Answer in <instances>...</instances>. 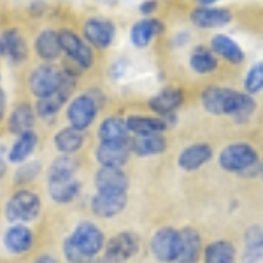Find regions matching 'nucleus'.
<instances>
[{"label": "nucleus", "mask_w": 263, "mask_h": 263, "mask_svg": "<svg viewBox=\"0 0 263 263\" xmlns=\"http://www.w3.org/2000/svg\"><path fill=\"white\" fill-rule=\"evenodd\" d=\"M0 57L11 63H21L28 57V46L18 28H7L0 33Z\"/></svg>", "instance_id": "dca6fc26"}, {"label": "nucleus", "mask_w": 263, "mask_h": 263, "mask_svg": "<svg viewBox=\"0 0 263 263\" xmlns=\"http://www.w3.org/2000/svg\"><path fill=\"white\" fill-rule=\"evenodd\" d=\"M156 7H158L156 0H144L141 6H139V11H141L142 14H151V12L156 11Z\"/></svg>", "instance_id": "ea45409f"}, {"label": "nucleus", "mask_w": 263, "mask_h": 263, "mask_svg": "<svg viewBox=\"0 0 263 263\" xmlns=\"http://www.w3.org/2000/svg\"><path fill=\"white\" fill-rule=\"evenodd\" d=\"M42 214V200L41 195L35 190L28 188H16L9 197H7L6 203H4V218L6 221L12 223H33L39 219Z\"/></svg>", "instance_id": "f03ea898"}, {"label": "nucleus", "mask_w": 263, "mask_h": 263, "mask_svg": "<svg viewBox=\"0 0 263 263\" xmlns=\"http://www.w3.org/2000/svg\"><path fill=\"white\" fill-rule=\"evenodd\" d=\"M67 78L60 67L53 63H42V65H37L28 76V88L32 95L39 100L57 93Z\"/></svg>", "instance_id": "39448f33"}, {"label": "nucleus", "mask_w": 263, "mask_h": 263, "mask_svg": "<svg viewBox=\"0 0 263 263\" xmlns=\"http://www.w3.org/2000/svg\"><path fill=\"white\" fill-rule=\"evenodd\" d=\"M6 107H7V99H6V93L0 88V123H2L4 116H6Z\"/></svg>", "instance_id": "79ce46f5"}, {"label": "nucleus", "mask_w": 263, "mask_h": 263, "mask_svg": "<svg viewBox=\"0 0 263 263\" xmlns=\"http://www.w3.org/2000/svg\"><path fill=\"white\" fill-rule=\"evenodd\" d=\"M260 176H261V179H263V162L260 163Z\"/></svg>", "instance_id": "a18cd8bd"}, {"label": "nucleus", "mask_w": 263, "mask_h": 263, "mask_svg": "<svg viewBox=\"0 0 263 263\" xmlns=\"http://www.w3.org/2000/svg\"><path fill=\"white\" fill-rule=\"evenodd\" d=\"M179 235H181V249H179V258H177L176 263H197L203 253L200 233L192 227H184L179 230Z\"/></svg>", "instance_id": "4be33fe9"}, {"label": "nucleus", "mask_w": 263, "mask_h": 263, "mask_svg": "<svg viewBox=\"0 0 263 263\" xmlns=\"http://www.w3.org/2000/svg\"><path fill=\"white\" fill-rule=\"evenodd\" d=\"M67 240L83 254L84 260H91V258L99 256L104 251L105 242H107L102 228L97 223L88 221V219H83L76 224Z\"/></svg>", "instance_id": "7ed1b4c3"}, {"label": "nucleus", "mask_w": 263, "mask_h": 263, "mask_svg": "<svg viewBox=\"0 0 263 263\" xmlns=\"http://www.w3.org/2000/svg\"><path fill=\"white\" fill-rule=\"evenodd\" d=\"M130 149L139 158H151L158 156L167 149V141L163 134H149V135H135L130 141Z\"/></svg>", "instance_id": "5701e85b"}, {"label": "nucleus", "mask_w": 263, "mask_h": 263, "mask_svg": "<svg viewBox=\"0 0 263 263\" xmlns=\"http://www.w3.org/2000/svg\"><path fill=\"white\" fill-rule=\"evenodd\" d=\"M128 184V176L123 172V168L100 167L93 176V186L97 193H126Z\"/></svg>", "instance_id": "ddd939ff"}, {"label": "nucleus", "mask_w": 263, "mask_h": 263, "mask_svg": "<svg viewBox=\"0 0 263 263\" xmlns=\"http://www.w3.org/2000/svg\"><path fill=\"white\" fill-rule=\"evenodd\" d=\"M99 114V102L90 93H81L74 97L70 104L67 105V121L69 126H74L78 130H86L95 123Z\"/></svg>", "instance_id": "0eeeda50"}, {"label": "nucleus", "mask_w": 263, "mask_h": 263, "mask_svg": "<svg viewBox=\"0 0 263 263\" xmlns=\"http://www.w3.org/2000/svg\"><path fill=\"white\" fill-rule=\"evenodd\" d=\"M244 88L246 93H249V95H254V93L263 90V60L254 63L248 74H246Z\"/></svg>", "instance_id": "f704fd0d"}, {"label": "nucleus", "mask_w": 263, "mask_h": 263, "mask_svg": "<svg viewBox=\"0 0 263 263\" xmlns=\"http://www.w3.org/2000/svg\"><path fill=\"white\" fill-rule=\"evenodd\" d=\"M242 263H263V249H244Z\"/></svg>", "instance_id": "4c0bfd02"}, {"label": "nucleus", "mask_w": 263, "mask_h": 263, "mask_svg": "<svg viewBox=\"0 0 263 263\" xmlns=\"http://www.w3.org/2000/svg\"><path fill=\"white\" fill-rule=\"evenodd\" d=\"M84 263H109V261L105 260L104 256H102V258L97 256V258H91V260H88V261H84Z\"/></svg>", "instance_id": "37998d69"}, {"label": "nucleus", "mask_w": 263, "mask_h": 263, "mask_svg": "<svg viewBox=\"0 0 263 263\" xmlns=\"http://www.w3.org/2000/svg\"><path fill=\"white\" fill-rule=\"evenodd\" d=\"M79 171V162L74 156L60 155L58 158H54L53 162L46 168V182L53 184V182H62L69 181L72 177H76V174Z\"/></svg>", "instance_id": "393cba45"}, {"label": "nucleus", "mask_w": 263, "mask_h": 263, "mask_svg": "<svg viewBox=\"0 0 263 263\" xmlns=\"http://www.w3.org/2000/svg\"><path fill=\"white\" fill-rule=\"evenodd\" d=\"M7 149L2 142H0V181L7 176V171H9V160H7Z\"/></svg>", "instance_id": "58836bf2"}, {"label": "nucleus", "mask_w": 263, "mask_h": 263, "mask_svg": "<svg viewBox=\"0 0 263 263\" xmlns=\"http://www.w3.org/2000/svg\"><path fill=\"white\" fill-rule=\"evenodd\" d=\"M130 142H99L95 147V160L100 167L123 168L130 160Z\"/></svg>", "instance_id": "f8f14e48"}, {"label": "nucleus", "mask_w": 263, "mask_h": 263, "mask_svg": "<svg viewBox=\"0 0 263 263\" xmlns=\"http://www.w3.org/2000/svg\"><path fill=\"white\" fill-rule=\"evenodd\" d=\"M42 171V163L41 162H25L18 165L14 172V186L16 188H25L30 182H33L39 177V174Z\"/></svg>", "instance_id": "72a5a7b5"}, {"label": "nucleus", "mask_w": 263, "mask_h": 263, "mask_svg": "<svg viewBox=\"0 0 263 263\" xmlns=\"http://www.w3.org/2000/svg\"><path fill=\"white\" fill-rule=\"evenodd\" d=\"M126 207V193H95L90 200V209L97 218L109 219L121 214Z\"/></svg>", "instance_id": "f3484780"}, {"label": "nucleus", "mask_w": 263, "mask_h": 263, "mask_svg": "<svg viewBox=\"0 0 263 263\" xmlns=\"http://www.w3.org/2000/svg\"><path fill=\"white\" fill-rule=\"evenodd\" d=\"M141 249L139 237L134 232H120L112 235L111 239L105 242L104 248V258L109 263H125L132 260Z\"/></svg>", "instance_id": "1a4fd4ad"}, {"label": "nucleus", "mask_w": 263, "mask_h": 263, "mask_svg": "<svg viewBox=\"0 0 263 263\" xmlns=\"http://www.w3.org/2000/svg\"><path fill=\"white\" fill-rule=\"evenodd\" d=\"M244 249H263V227H251L246 230Z\"/></svg>", "instance_id": "c9c22d12"}, {"label": "nucleus", "mask_w": 263, "mask_h": 263, "mask_svg": "<svg viewBox=\"0 0 263 263\" xmlns=\"http://www.w3.org/2000/svg\"><path fill=\"white\" fill-rule=\"evenodd\" d=\"M218 162L223 171L233 174H249L253 168H260L256 149L246 142H233L223 147Z\"/></svg>", "instance_id": "20e7f679"}, {"label": "nucleus", "mask_w": 263, "mask_h": 263, "mask_svg": "<svg viewBox=\"0 0 263 263\" xmlns=\"http://www.w3.org/2000/svg\"><path fill=\"white\" fill-rule=\"evenodd\" d=\"M203 263H235V246L228 240H214L203 249Z\"/></svg>", "instance_id": "2f4dec72"}, {"label": "nucleus", "mask_w": 263, "mask_h": 263, "mask_svg": "<svg viewBox=\"0 0 263 263\" xmlns=\"http://www.w3.org/2000/svg\"><path fill=\"white\" fill-rule=\"evenodd\" d=\"M83 33H84V39L90 42L91 46H95L99 49H105L112 44L114 35H116V27L109 20L90 18L84 21Z\"/></svg>", "instance_id": "4468645a"}, {"label": "nucleus", "mask_w": 263, "mask_h": 263, "mask_svg": "<svg viewBox=\"0 0 263 263\" xmlns=\"http://www.w3.org/2000/svg\"><path fill=\"white\" fill-rule=\"evenodd\" d=\"M184 102V93L179 88H165L155 97L149 99V107L153 112H156L160 118H163L168 125V120H174V114Z\"/></svg>", "instance_id": "2eb2a0df"}, {"label": "nucleus", "mask_w": 263, "mask_h": 263, "mask_svg": "<svg viewBox=\"0 0 263 263\" xmlns=\"http://www.w3.org/2000/svg\"><path fill=\"white\" fill-rule=\"evenodd\" d=\"M33 263H58V260L51 253H41L39 256L33 260Z\"/></svg>", "instance_id": "a19ab883"}, {"label": "nucleus", "mask_w": 263, "mask_h": 263, "mask_svg": "<svg viewBox=\"0 0 263 263\" xmlns=\"http://www.w3.org/2000/svg\"><path fill=\"white\" fill-rule=\"evenodd\" d=\"M128 125L126 120L120 116H109L100 123L99 130H97V137L99 142H130L128 139Z\"/></svg>", "instance_id": "bb28decb"}, {"label": "nucleus", "mask_w": 263, "mask_h": 263, "mask_svg": "<svg viewBox=\"0 0 263 263\" xmlns=\"http://www.w3.org/2000/svg\"><path fill=\"white\" fill-rule=\"evenodd\" d=\"M192 21L198 28H218L232 21V12L224 7L202 6L192 12Z\"/></svg>", "instance_id": "aec40b11"}, {"label": "nucleus", "mask_w": 263, "mask_h": 263, "mask_svg": "<svg viewBox=\"0 0 263 263\" xmlns=\"http://www.w3.org/2000/svg\"><path fill=\"white\" fill-rule=\"evenodd\" d=\"M83 192V182L78 177H72L69 181H62V182H53L48 184V195L49 198L58 205H69L74 203L81 197Z\"/></svg>", "instance_id": "a878e982"}, {"label": "nucleus", "mask_w": 263, "mask_h": 263, "mask_svg": "<svg viewBox=\"0 0 263 263\" xmlns=\"http://www.w3.org/2000/svg\"><path fill=\"white\" fill-rule=\"evenodd\" d=\"M181 235L172 227H163L155 232L151 239V253L160 263H176L179 258Z\"/></svg>", "instance_id": "6e6552de"}, {"label": "nucleus", "mask_w": 263, "mask_h": 263, "mask_svg": "<svg viewBox=\"0 0 263 263\" xmlns=\"http://www.w3.org/2000/svg\"><path fill=\"white\" fill-rule=\"evenodd\" d=\"M33 49H35L37 57L42 58L44 62H54L63 53L58 32L51 30V28L42 30L33 41Z\"/></svg>", "instance_id": "cd10ccee"}, {"label": "nucleus", "mask_w": 263, "mask_h": 263, "mask_svg": "<svg viewBox=\"0 0 263 263\" xmlns=\"http://www.w3.org/2000/svg\"><path fill=\"white\" fill-rule=\"evenodd\" d=\"M211 49H213L216 54H219L221 58H224L227 62L235 63V65L244 62L242 48L228 35H223V33L214 35L213 39H211Z\"/></svg>", "instance_id": "7c9ffc66"}, {"label": "nucleus", "mask_w": 263, "mask_h": 263, "mask_svg": "<svg viewBox=\"0 0 263 263\" xmlns=\"http://www.w3.org/2000/svg\"><path fill=\"white\" fill-rule=\"evenodd\" d=\"M162 32H163L162 21L153 20V18L141 20V21H137V23H134V27H132V30H130L132 44H134L135 48H146V46Z\"/></svg>", "instance_id": "c85d7f7f"}, {"label": "nucleus", "mask_w": 263, "mask_h": 263, "mask_svg": "<svg viewBox=\"0 0 263 263\" xmlns=\"http://www.w3.org/2000/svg\"><path fill=\"white\" fill-rule=\"evenodd\" d=\"M2 248L12 256H25L35 248L37 235L28 224L12 223L2 233Z\"/></svg>", "instance_id": "423d86ee"}, {"label": "nucleus", "mask_w": 263, "mask_h": 263, "mask_svg": "<svg viewBox=\"0 0 263 263\" xmlns=\"http://www.w3.org/2000/svg\"><path fill=\"white\" fill-rule=\"evenodd\" d=\"M128 130L135 135H149V134H163L167 130V121L163 118L142 116V114H132L126 118Z\"/></svg>", "instance_id": "c756f323"}, {"label": "nucleus", "mask_w": 263, "mask_h": 263, "mask_svg": "<svg viewBox=\"0 0 263 263\" xmlns=\"http://www.w3.org/2000/svg\"><path fill=\"white\" fill-rule=\"evenodd\" d=\"M37 120L35 105L28 104V102H21L11 111V116L7 118V132L14 135L25 134L28 130H33Z\"/></svg>", "instance_id": "412c9836"}, {"label": "nucleus", "mask_w": 263, "mask_h": 263, "mask_svg": "<svg viewBox=\"0 0 263 263\" xmlns=\"http://www.w3.org/2000/svg\"><path fill=\"white\" fill-rule=\"evenodd\" d=\"M213 158V147L209 144H203V142H198V144H192V146L184 147L179 156H177V165L179 168L186 172H193V171H198L205 165L209 160Z\"/></svg>", "instance_id": "6ab92c4d"}, {"label": "nucleus", "mask_w": 263, "mask_h": 263, "mask_svg": "<svg viewBox=\"0 0 263 263\" xmlns=\"http://www.w3.org/2000/svg\"><path fill=\"white\" fill-rule=\"evenodd\" d=\"M200 2L203 4V6H211V4H214V2H218V0H200Z\"/></svg>", "instance_id": "c03bdc74"}, {"label": "nucleus", "mask_w": 263, "mask_h": 263, "mask_svg": "<svg viewBox=\"0 0 263 263\" xmlns=\"http://www.w3.org/2000/svg\"><path fill=\"white\" fill-rule=\"evenodd\" d=\"M190 65L197 74H211L218 69V58L213 49H207L205 46H198L190 57Z\"/></svg>", "instance_id": "473e14b6"}, {"label": "nucleus", "mask_w": 263, "mask_h": 263, "mask_svg": "<svg viewBox=\"0 0 263 263\" xmlns=\"http://www.w3.org/2000/svg\"><path fill=\"white\" fill-rule=\"evenodd\" d=\"M53 144H54V149L60 153V155L74 156L84 146V132L74 128V126H65V128L58 130L54 134Z\"/></svg>", "instance_id": "b1692460"}, {"label": "nucleus", "mask_w": 263, "mask_h": 263, "mask_svg": "<svg viewBox=\"0 0 263 263\" xmlns=\"http://www.w3.org/2000/svg\"><path fill=\"white\" fill-rule=\"evenodd\" d=\"M37 146H39V135L35 130H28L25 134L16 135V141L7 149L9 165H21L28 162V158L35 153Z\"/></svg>", "instance_id": "a211bd4d"}, {"label": "nucleus", "mask_w": 263, "mask_h": 263, "mask_svg": "<svg viewBox=\"0 0 263 263\" xmlns=\"http://www.w3.org/2000/svg\"><path fill=\"white\" fill-rule=\"evenodd\" d=\"M202 105L214 116H232L237 123L251 120L256 111V102L249 93H240L232 88L211 86L202 91Z\"/></svg>", "instance_id": "f257e3e1"}, {"label": "nucleus", "mask_w": 263, "mask_h": 263, "mask_svg": "<svg viewBox=\"0 0 263 263\" xmlns=\"http://www.w3.org/2000/svg\"><path fill=\"white\" fill-rule=\"evenodd\" d=\"M58 35H60L62 51L67 54V58L72 63H76L79 69H90L93 63V51L88 46V42L81 39L76 32L69 30V28H63V30L58 32Z\"/></svg>", "instance_id": "9d476101"}, {"label": "nucleus", "mask_w": 263, "mask_h": 263, "mask_svg": "<svg viewBox=\"0 0 263 263\" xmlns=\"http://www.w3.org/2000/svg\"><path fill=\"white\" fill-rule=\"evenodd\" d=\"M65 78H67V76H65ZM74 88H76V79L67 78L65 84H63V86L57 93H53V95L37 100L35 102L37 118H39V120H46V121L53 120V118L62 111L63 105L67 104V100L70 99Z\"/></svg>", "instance_id": "9b49d317"}, {"label": "nucleus", "mask_w": 263, "mask_h": 263, "mask_svg": "<svg viewBox=\"0 0 263 263\" xmlns=\"http://www.w3.org/2000/svg\"><path fill=\"white\" fill-rule=\"evenodd\" d=\"M62 253H63V256H65V260L69 263H84V261H88V260H84L83 254L79 253L78 249H76L67 239L63 240V244H62Z\"/></svg>", "instance_id": "e433bc0d"}]
</instances>
